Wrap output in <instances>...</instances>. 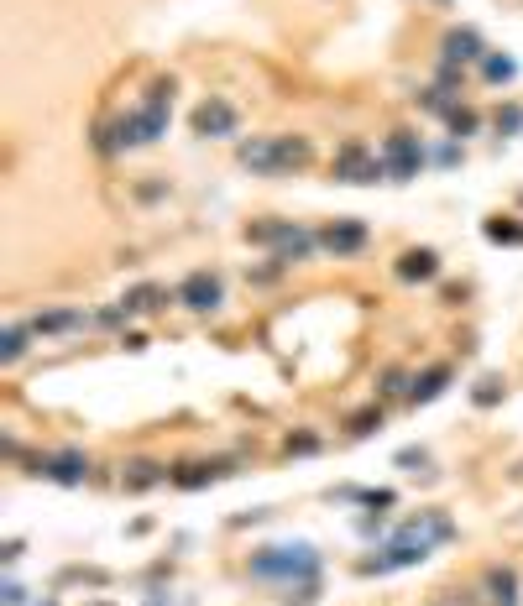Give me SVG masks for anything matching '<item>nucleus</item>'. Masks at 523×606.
Returning a JSON list of instances; mask_svg holds the SVG:
<instances>
[{
    "mask_svg": "<svg viewBox=\"0 0 523 606\" xmlns=\"http://www.w3.org/2000/svg\"><path fill=\"white\" fill-rule=\"evenodd\" d=\"M456 539V523H450V512H440V507H429V512H419V518H408L393 539H388V549H382L377 559H361V575H393V570H408V565H424L429 554H435L440 544H450Z\"/></svg>",
    "mask_w": 523,
    "mask_h": 606,
    "instance_id": "obj_1",
    "label": "nucleus"
},
{
    "mask_svg": "<svg viewBox=\"0 0 523 606\" xmlns=\"http://www.w3.org/2000/svg\"><path fill=\"white\" fill-rule=\"evenodd\" d=\"M236 162L257 178H283V173H304L314 162L309 136H246L236 147Z\"/></svg>",
    "mask_w": 523,
    "mask_h": 606,
    "instance_id": "obj_2",
    "label": "nucleus"
},
{
    "mask_svg": "<svg viewBox=\"0 0 523 606\" xmlns=\"http://www.w3.org/2000/svg\"><path fill=\"white\" fill-rule=\"evenodd\" d=\"M320 575V554L314 544H267L252 554V580H272V586H299V580Z\"/></svg>",
    "mask_w": 523,
    "mask_h": 606,
    "instance_id": "obj_3",
    "label": "nucleus"
},
{
    "mask_svg": "<svg viewBox=\"0 0 523 606\" xmlns=\"http://www.w3.org/2000/svg\"><path fill=\"white\" fill-rule=\"evenodd\" d=\"M330 178L335 183H356V189H367V183L388 178V162H382V152H372L361 136H351V142H340L335 157H330Z\"/></svg>",
    "mask_w": 523,
    "mask_h": 606,
    "instance_id": "obj_4",
    "label": "nucleus"
},
{
    "mask_svg": "<svg viewBox=\"0 0 523 606\" xmlns=\"http://www.w3.org/2000/svg\"><path fill=\"white\" fill-rule=\"evenodd\" d=\"M27 465H32V476L53 481V486H84V481H89V455L74 450V445L48 450V455H32Z\"/></svg>",
    "mask_w": 523,
    "mask_h": 606,
    "instance_id": "obj_5",
    "label": "nucleus"
},
{
    "mask_svg": "<svg viewBox=\"0 0 523 606\" xmlns=\"http://www.w3.org/2000/svg\"><path fill=\"white\" fill-rule=\"evenodd\" d=\"M173 303H184L189 314H215L220 303H225V283H220V272L210 267H194L184 283L173 288Z\"/></svg>",
    "mask_w": 523,
    "mask_h": 606,
    "instance_id": "obj_6",
    "label": "nucleus"
},
{
    "mask_svg": "<svg viewBox=\"0 0 523 606\" xmlns=\"http://www.w3.org/2000/svg\"><path fill=\"white\" fill-rule=\"evenodd\" d=\"M189 126H194V136H204V142H220V136H236V131H241V110H236L231 100L210 95V100L194 105Z\"/></svg>",
    "mask_w": 523,
    "mask_h": 606,
    "instance_id": "obj_7",
    "label": "nucleus"
},
{
    "mask_svg": "<svg viewBox=\"0 0 523 606\" xmlns=\"http://www.w3.org/2000/svg\"><path fill=\"white\" fill-rule=\"evenodd\" d=\"M382 162H388V178L393 183L419 178V168H424V142H419L414 131H393L388 142H382Z\"/></svg>",
    "mask_w": 523,
    "mask_h": 606,
    "instance_id": "obj_8",
    "label": "nucleus"
},
{
    "mask_svg": "<svg viewBox=\"0 0 523 606\" xmlns=\"http://www.w3.org/2000/svg\"><path fill=\"white\" fill-rule=\"evenodd\" d=\"M320 236V251H330V256H356V251H367V241H372V230H367V220H330V225H320L314 230Z\"/></svg>",
    "mask_w": 523,
    "mask_h": 606,
    "instance_id": "obj_9",
    "label": "nucleus"
},
{
    "mask_svg": "<svg viewBox=\"0 0 523 606\" xmlns=\"http://www.w3.org/2000/svg\"><path fill=\"white\" fill-rule=\"evenodd\" d=\"M482 58H487V42H482V32H476V27H450V32H445L440 63L466 68V63H482Z\"/></svg>",
    "mask_w": 523,
    "mask_h": 606,
    "instance_id": "obj_10",
    "label": "nucleus"
},
{
    "mask_svg": "<svg viewBox=\"0 0 523 606\" xmlns=\"http://www.w3.org/2000/svg\"><path fill=\"white\" fill-rule=\"evenodd\" d=\"M225 476H236V460H189V465H178L168 481L178 492H199V486H215Z\"/></svg>",
    "mask_w": 523,
    "mask_h": 606,
    "instance_id": "obj_11",
    "label": "nucleus"
},
{
    "mask_svg": "<svg viewBox=\"0 0 523 606\" xmlns=\"http://www.w3.org/2000/svg\"><path fill=\"white\" fill-rule=\"evenodd\" d=\"M393 272H398V283H435L440 277V251L435 246H408L393 262Z\"/></svg>",
    "mask_w": 523,
    "mask_h": 606,
    "instance_id": "obj_12",
    "label": "nucleus"
},
{
    "mask_svg": "<svg viewBox=\"0 0 523 606\" xmlns=\"http://www.w3.org/2000/svg\"><path fill=\"white\" fill-rule=\"evenodd\" d=\"M450 382H456V366H450V361H435V366H424L419 377H414V387H408V403H414V408L435 403V398H440V392H445Z\"/></svg>",
    "mask_w": 523,
    "mask_h": 606,
    "instance_id": "obj_13",
    "label": "nucleus"
},
{
    "mask_svg": "<svg viewBox=\"0 0 523 606\" xmlns=\"http://www.w3.org/2000/svg\"><path fill=\"white\" fill-rule=\"evenodd\" d=\"M121 309H126L131 319H147V314H157V309H168V288H163V283H136V288H126Z\"/></svg>",
    "mask_w": 523,
    "mask_h": 606,
    "instance_id": "obj_14",
    "label": "nucleus"
},
{
    "mask_svg": "<svg viewBox=\"0 0 523 606\" xmlns=\"http://www.w3.org/2000/svg\"><path fill=\"white\" fill-rule=\"evenodd\" d=\"M482 591H487L492 606H518V570L513 565H487Z\"/></svg>",
    "mask_w": 523,
    "mask_h": 606,
    "instance_id": "obj_15",
    "label": "nucleus"
},
{
    "mask_svg": "<svg viewBox=\"0 0 523 606\" xmlns=\"http://www.w3.org/2000/svg\"><path fill=\"white\" fill-rule=\"evenodd\" d=\"M173 471L168 465H157V460H126V471H121V486L126 492H152V486H163Z\"/></svg>",
    "mask_w": 523,
    "mask_h": 606,
    "instance_id": "obj_16",
    "label": "nucleus"
},
{
    "mask_svg": "<svg viewBox=\"0 0 523 606\" xmlns=\"http://www.w3.org/2000/svg\"><path fill=\"white\" fill-rule=\"evenodd\" d=\"M27 324H32V335H68V330H79L84 324V314L79 309H48V314H37Z\"/></svg>",
    "mask_w": 523,
    "mask_h": 606,
    "instance_id": "obj_17",
    "label": "nucleus"
},
{
    "mask_svg": "<svg viewBox=\"0 0 523 606\" xmlns=\"http://www.w3.org/2000/svg\"><path fill=\"white\" fill-rule=\"evenodd\" d=\"M27 340H32V324H6L0 330V366H16L27 356Z\"/></svg>",
    "mask_w": 523,
    "mask_h": 606,
    "instance_id": "obj_18",
    "label": "nucleus"
},
{
    "mask_svg": "<svg viewBox=\"0 0 523 606\" xmlns=\"http://www.w3.org/2000/svg\"><path fill=\"white\" fill-rule=\"evenodd\" d=\"M283 225L288 220H278V215H267V220H252V225H246V241H252V246H278V236H283Z\"/></svg>",
    "mask_w": 523,
    "mask_h": 606,
    "instance_id": "obj_19",
    "label": "nucleus"
},
{
    "mask_svg": "<svg viewBox=\"0 0 523 606\" xmlns=\"http://www.w3.org/2000/svg\"><path fill=\"white\" fill-rule=\"evenodd\" d=\"M320 586H325V580L320 575H314V580H299V586H283V606H314V601H320Z\"/></svg>",
    "mask_w": 523,
    "mask_h": 606,
    "instance_id": "obj_20",
    "label": "nucleus"
},
{
    "mask_svg": "<svg viewBox=\"0 0 523 606\" xmlns=\"http://www.w3.org/2000/svg\"><path fill=\"white\" fill-rule=\"evenodd\" d=\"M513 74H518L513 58H503V53H487V58H482V79H487V84H513Z\"/></svg>",
    "mask_w": 523,
    "mask_h": 606,
    "instance_id": "obj_21",
    "label": "nucleus"
},
{
    "mask_svg": "<svg viewBox=\"0 0 523 606\" xmlns=\"http://www.w3.org/2000/svg\"><path fill=\"white\" fill-rule=\"evenodd\" d=\"M377 429H382V408H377V403L346 418V434H351V439H367V434H377Z\"/></svg>",
    "mask_w": 523,
    "mask_h": 606,
    "instance_id": "obj_22",
    "label": "nucleus"
},
{
    "mask_svg": "<svg viewBox=\"0 0 523 606\" xmlns=\"http://www.w3.org/2000/svg\"><path fill=\"white\" fill-rule=\"evenodd\" d=\"M503 392H508L503 377H482V382L471 387V403H476V408H497V403H503Z\"/></svg>",
    "mask_w": 523,
    "mask_h": 606,
    "instance_id": "obj_23",
    "label": "nucleus"
},
{
    "mask_svg": "<svg viewBox=\"0 0 523 606\" xmlns=\"http://www.w3.org/2000/svg\"><path fill=\"white\" fill-rule=\"evenodd\" d=\"M408 387H414V377H408L403 366H388V371H382V387L377 392H382V398H403L408 403Z\"/></svg>",
    "mask_w": 523,
    "mask_h": 606,
    "instance_id": "obj_24",
    "label": "nucleus"
},
{
    "mask_svg": "<svg viewBox=\"0 0 523 606\" xmlns=\"http://www.w3.org/2000/svg\"><path fill=\"white\" fill-rule=\"evenodd\" d=\"M482 230H487V241H503V246H518V241H523V225H518V220H503V215L487 220Z\"/></svg>",
    "mask_w": 523,
    "mask_h": 606,
    "instance_id": "obj_25",
    "label": "nucleus"
},
{
    "mask_svg": "<svg viewBox=\"0 0 523 606\" xmlns=\"http://www.w3.org/2000/svg\"><path fill=\"white\" fill-rule=\"evenodd\" d=\"M445 126L456 131V136H476V126H482V115H476L471 105H456V110L445 115Z\"/></svg>",
    "mask_w": 523,
    "mask_h": 606,
    "instance_id": "obj_26",
    "label": "nucleus"
},
{
    "mask_svg": "<svg viewBox=\"0 0 523 606\" xmlns=\"http://www.w3.org/2000/svg\"><path fill=\"white\" fill-rule=\"evenodd\" d=\"M314 450H320V434H309V429L283 439V455H314Z\"/></svg>",
    "mask_w": 523,
    "mask_h": 606,
    "instance_id": "obj_27",
    "label": "nucleus"
},
{
    "mask_svg": "<svg viewBox=\"0 0 523 606\" xmlns=\"http://www.w3.org/2000/svg\"><path fill=\"white\" fill-rule=\"evenodd\" d=\"M497 131H503V136H518V131H523V110H518V105L497 110Z\"/></svg>",
    "mask_w": 523,
    "mask_h": 606,
    "instance_id": "obj_28",
    "label": "nucleus"
},
{
    "mask_svg": "<svg viewBox=\"0 0 523 606\" xmlns=\"http://www.w3.org/2000/svg\"><path fill=\"white\" fill-rule=\"evenodd\" d=\"M429 606H476V596L471 591H445V596H435Z\"/></svg>",
    "mask_w": 523,
    "mask_h": 606,
    "instance_id": "obj_29",
    "label": "nucleus"
},
{
    "mask_svg": "<svg viewBox=\"0 0 523 606\" xmlns=\"http://www.w3.org/2000/svg\"><path fill=\"white\" fill-rule=\"evenodd\" d=\"M0 601H6V606H27V591H21L16 580H6V591H0Z\"/></svg>",
    "mask_w": 523,
    "mask_h": 606,
    "instance_id": "obj_30",
    "label": "nucleus"
},
{
    "mask_svg": "<svg viewBox=\"0 0 523 606\" xmlns=\"http://www.w3.org/2000/svg\"><path fill=\"white\" fill-rule=\"evenodd\" d=\"M21 554H27V544H21V539H6V549H0V559H6V565H16Z\"/></svg>",
    "mask_w": 523,
    "mask_h": 606,
    "instance_id": "obj_31",
    "label": "nucleus"
},
{
    "mask_svg": "<svg viewBox=\"0 0 523 606\" xmlns=\"http://www.w3.org/2000/svg\"><path fill=\"white\" fill-rule=\"evenodd\" d=\"M356 528L367 533V539H377V533H382V518H356Z\"/></svg>",
    "mask_w": 523,
    "mask_h": 606,
    "instance_id": "obj_32",
    "label": "nucleus"
},
{
    "mask_svg": "<svg viewBox=\"0 0 523 606\" xmlns=\"http://www.w3.org/2000/svg\"><path fill=\"white\" fill-rule=\"evenodd\" d=\"M424 460H429L424 450H403V455H398V465H424Z\"/></svg>",
    "mask_w": 523,
    "mask_h": 606,
    "instance_id": "obj_33",
    "label": "nucleus"
},
{
    "mask_svg": "<svg viewBox=\"0 0 523 606\" xmlns=\"http://www.w3.org/2000/svg\"><path fill=\"white\" fill-rule=\"evenodd\" d=\"M37 606H58V601H53V596H42V601H37Z\"/></svg>",
    "mask_w": 523,
    "mask_h": 606,
    "instance_id": "obj_34",
    "label": "nucleus"
},
{
    "mask_svg": "<svg viewBox=\"0 0 523 606\" xmlns=\"http://www.w3.org/2000/svg\"><path fill=\"white\" fill-rule=\"evenodd\" d=\"M513 476H518V481H523V465H518V471H513Z\"/></svg>",
    "mask_w": 523,
    "mask_h": 606,
    "instance_id": "obj_35",
    "label": "nucleus"
},
{
    "mask_svg": "<svg viewBox=\"0 0 523 606\" xmlns=\"http://www.w3.org/2000/svg\"><path fill=\"white\" fill-rule=\"evenodd\" d=\"M95 606H110V601H95Z\"/></svg>",
    "mask_w": 523,
    "mask_h": 606,
    "instance_id": "obj_36",
    "label": "nucleus"
}]
</instances>
